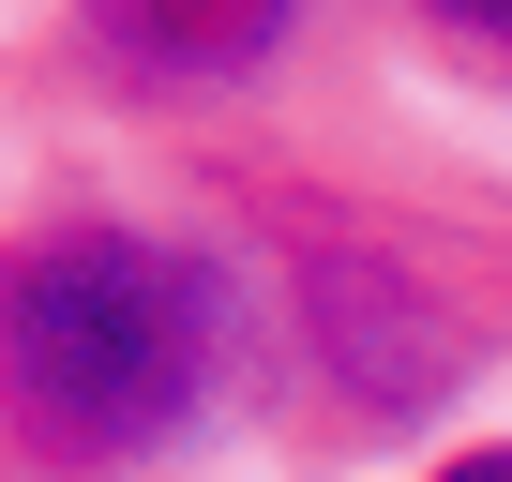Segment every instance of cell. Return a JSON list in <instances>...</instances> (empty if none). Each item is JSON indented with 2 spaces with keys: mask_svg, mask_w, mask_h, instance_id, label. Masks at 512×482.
<instances>
[{
  "mask_svg": "<svg viewBox=\"0 0 512 482\" xmlns=\"http://www.w3.org/2000/svg\"><path fill=\"white\" fill-rule=\"evenodd\" d=\"M256 362V287L226 241L151 211H31L0 241V437L61 482H136Z\"/></svg>",
  "mask_w": 512,
  "mask_h": 482,
  "instance_id": "6da1fadb",
  "label": "cell"
},
{
  "mask_svg": "<svg viewBox=\"0 0 512 482\" xmlns=\"http://www.w3.org/2000/svg\"><path fill=\"white\" fill-rule=\"evenodd\" d=\"M61 31L106 91L136 106H211V91H256L302 31L317 0H61Z\"/></svg>",
  "mask_w": 512,
  "mask_h": 482,
  "instance_id": "7a4b0ae2",
  "label": "cell"
},
{
  "mask_svg": "<svg viewBox=\"0 0 512 482\" xmlns=\"http://www.w3.org/2000/svg\"><path fill=\"white\" fill-rule=\"evenodd\" d=\"M407 31L452 46L467 76H512V0H407Z\"/></svg>",
  "mask_w": 512,
  "mask_h": 482,
  "instance_id": "3957f363",
  "label": "cell"
},
{
  "mask_svg": "<svg viewBox=\"0 0 512 482\" xmlns=\"http://www.w3.org/2000/svg\"><path fill=\"white\" fill-rule=\"evenodd\" d=\"M422 482H512V437H497V452H452V467H422Z\"/></svg>",
  "mask_w": 512,
  "mask_h": 482,
  "instance_id": "277c9868",
  "label": "cell"
}]
</instances>
